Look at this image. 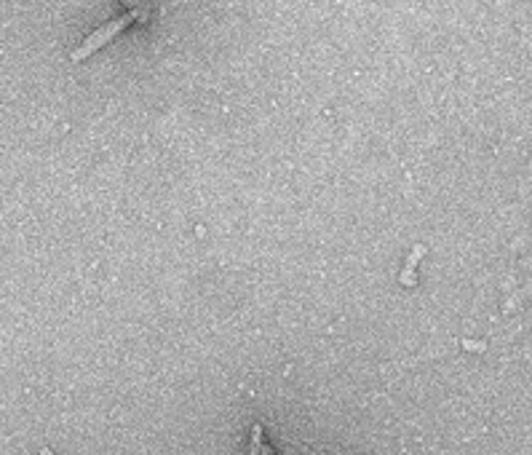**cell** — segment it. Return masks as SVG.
<instances>
[{
    "label": "cell",
    "mask_w": 532,
    "mask_h": 455,
    "mask_svg": "<svg viewBox=\"0 0 532 455\" xmlns=\"http://www.w3.org/2000/svg\"><path fill=\"white\" fill-rule=\"evenodd\" d=\"M134 19H144V17L140 14V11H131V14H126V17H121V19L104 24L102 30H97L91 38H86V41H83L81 48H75V51H73V62H81V59H86L88 54H94L99 46H104V43L110 41V38H115V35L121 32L123 27H129V24H131Z\"/></svg>",
    "instance_id": "6da1fadb"
},
{
    "label": "cell",
    "mask_w": 532,
    "mask_h": 455,
    "mask_svg": "<svg viewBox=\"0 0 532 455\" xmlns=\"http://www.w3.org/2000/svg\"><path fill=\"white\" fill-rule=\"evenodd\" d=\"M260 436H263V426L254 423V429H251V453L249 455H260Z\"/></svg>",
    "instance_id": "7a4b0ae2"
},
{
    "label": "cell",
    "mask_w": 532,
    "mask_h": 455,
    "mask_svg": "<svg viewBox=\"0 0 532 455\" xmlns=\"http://www.w3.org/2000/svg\"><path fill=\"white\" fill-rule=\"evenodd\" d=\"M463 346H466V349H471V351H484V343H473V340H466Z\"/></svg>",
    "instance_id": "3957f363"
}]
</instances>
